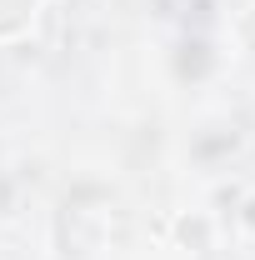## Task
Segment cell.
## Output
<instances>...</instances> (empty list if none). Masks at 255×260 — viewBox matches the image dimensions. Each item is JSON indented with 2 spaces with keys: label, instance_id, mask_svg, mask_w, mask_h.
Returning <instances> with one entry per match:
<instances>
[{
  "label": "cell",
  "instance_id": "obj_1",
  "mask_svg": "<svg viewBox=\"0 0 255 260\" xmlns=\"http://www.w3.org/2000/svg\"><path fill=\"white\" fill-rule=\"evenodd\" d=\"M35 10L40 0H0V40H15L35 25Z\"/></svg>",
  "mask_w": 255,
  "mask_h": 260
}]
</instances>
